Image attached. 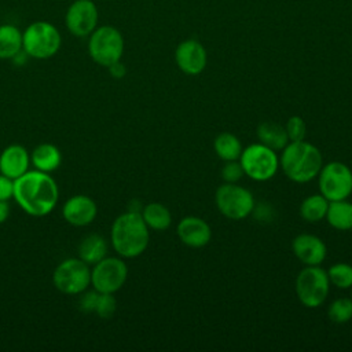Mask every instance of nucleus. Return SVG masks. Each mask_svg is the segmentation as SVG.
<instances>
[{
  "label": "nucleus",
  "instance_id": "obj_26",
  "mask_svg": "<svg viewBox=\"0 0 352 352\" xmlns=\"http://www.w3.org/2000/svg\"><path fill=\"white\" fill-rule=\"evenodd\" d=\"M327 276L330 285H334L338 289H351L352 287V265L346 263L333 264L327 270Z\"/></svg>",
  "mask_w": 352,
  "mask_h": 352
},
{
  "label": "nucleus",
  "instance_id": "obj_13",
  "mask_svg": "<svg viewBox=\"0 0 352 352\" xmlns=\"http://www.w3.org/2000/svg\"><path fill=\"white\" fill-rule=\"evenodd\" d=\"M175 60L177 67L188 76H197L204 72L206 66V50L194 38L182 41L175 51Z\"/></svg>",
  "mask_w": 352,
  "mask_h": 352
},
{
  "label": "nucleus",
  "instance_id": "obj_21",
  "mask_svg": "<svg viewBox=\"0 0 352 352\" xmlns=\"http://www.w3.org/2000/svg\"><path fill=\"white\" fill-rule=\"evenodd\" d=\"M257 138L261 144L275 151L283 150L285 146L289 143L285 126L272 121H264L257 126Z\"/></svg>",
  "mask_w": 352,
  "mask_h": 352
},
{
  "label": "nucleus",
  "instance_id": "obj_1",
  "mask_svg": "<svg viewBox=\"0 0 352 352\" xmlns=\"http://www.w3.org/2000/svg\"><path fill=\"white\" fill-rule=\"evenodd\" d=\"M12 198L28 214L41 217L51 213L56 206L59 190L50 173L33 169L14 180Z\"/></svg>",
  "mask_w": 352,
  "mask_h": 352
},
{
  "label": "nucleus",
  "instance_id": "obj_19",
  "mask_svg": "<svg viewBox=\"0 0 352 352\" xmlns=\"http://www.w3.org/2000/svg\"><path fill=\"white\" fill-rule=\"evenodd\" d=\"M78 258L87 263L89 267L99 263L102 258L107 256L109 243L104 236L99 234L85 235L78 243Z\"/></svg>",
  "mask_w": 352,
  "mask_h": 352
},
{
  "label": "nucleus",
  "instance_id": "obj_23",
  "mask_svg": "<svg viewBox=\"0 0 352 352\" xmlns=\"http://www.w3.org/2000/svg\"><path fill=\"white\" fill-rule=\"evenodd\" d=\"M140 214L147 227L155 231H165L172 223V214L169 209L160 202H151L143 206Z\"/></svg>",
  "mask_w": 352,
  "mask_h": 352
},
{
  "label": "nucleus",
  "instance_id": "obj_28",
  "mask_svg": "<svg viewBox=\"0 0 352 352\" xmlns=\"http://www.w3.org/2000/svg\"><path fill=\"white\" fill-rule=\"evenodd\" d=\"M116 309H117V301L113 294L96 292L92 314L98 315L102 319H110L114 315Z\"/></svg>",
  "mask_w": 352,
  "mask_h": 352
},
{
  "label": "nucleus",
  "instance_id": "obj_11",
  "mask_svg": "<svg viewBox=\"0 0 352 352\" xmlns=\"http://www.w3.org/2000/svg\"><path fill=\"white\" fill-rule=\"evenodd\" d=\"M128 278V267L122 257L106 256L91 268V286L96 292L114 294Z\"/></svg>",
  "mask_w": 352,
  "mask_h": 352
},
{
  "label": "nucleus",
  "instance_id": "obj_31",
  "mask_svg": "<svg viewBox=\"0 0 352 352\" xmlns=\"http://www.w3.org/2000/svg\"><path fill=\"white\" fill-rule=\"evenodd\" d=\"M14 197V180L0 173V201H10Z\"/></svg>",
  "mask_w": 352,
  "mask_h": 352
},
{
  "label": "nucleus",
  "instance_id": "obj_24",
  "mask_svg": "<svg viewBox=\"0 0 352 352\" xmlns=\"http://www.w3.org/2000/svg\"><path fill=\"white\" fill-rule=\"evenodd\" d=\"M213 148L219 158L224 162L239 160L243 150L241 140L230 132H221L220 135H217L213 142Z\"/></svg>",
  "mask_w": 352,
  "mask_h": 352
},
{
  "label": "nucleus",
  "instance_id": "obj_8",
  "mask_svg": "<svg viewBox=\"0 0 352 352\" xmlns=\"http://www.w3.org/2000/svg\"><path fill=\"white\" fill-rule=\"evenodd\" d=\"M52 283L63 294H81L91 285V267L78 257L66 258L56 265Z\"/></svg>",
  "mask_w": 352,
  "mask_h": 352
},
{
  "label": "nucleus",
  "instance_id": "obj_6",
  "mask_svg": "<svg viewBox=\"0 0 352 352\" xmlns=\"http://www.w3.org/2000/svg\"><path fill=\"white\" fill-rule=\"evenodd\" d=\"M330 280L320 265H305L296 278V294L307 308L320 307L329 296Z\"/></svg>",
  "mask_w": 352,
  "mask_h": 352
},
{
  "label": "nucleus",
  "instance_id": "obj_34",
  "mask_svg": "<svg viewBox=\"0 0 352 352\" xmlns=\"http://www.w3.org/2000/svg\"><path fill=\"white\" fill-rule=\"evenodd\" d=\"M351 289H352V287H351ZM351 297H352V296H351Z\"/></svg>",
  "mask_w": 352,
  "mask_h": 352
},
{
  "label": "nucleus",
  "instance_id": "obj_25",
  "mask_svg": "<svg viewBox=\"0 0 352 352\" xmlns=\"http://www.w3.org/2000/svg\"><path fill=\"white\" fill-rule=\"evenodd\" d=\"M329 201L319 192L307 197L300 205V216L308 223H318L326 217Z\"/></svg>",
  "mask_w": 352,
  "mask_h": 352
},
{
  "label": "nucleus",
  "instance_id": "obj_16",
  "mask_svg": "<svg viewBox=\"0 0 352 352\" xmlns=\"http://www.w3.org/2000/svg\"><path fill=\"white\" fill-rule=\"evenodd\" d=\"M294 256L305 265H320L327 254L326 243L314 234H300L292 242Z\"/></svg>",
  "mask_w": 352,
  "mask_h": 352
},
{
  "label": "nucleus",
  "instance_id": "obj_17",
  "mask_svg": "<svg viewBox=\"0 0 352 352\" xmlns=\"http://www.w3.org/2000/svg\"><path fill=\"white\" fill-rule=\"evenodd\" d=\"M30 154L21 144H10L0 154V173L15 180L29 170Z\"/></svg>",
  "mask_w": 352,
  "mask_h": 352
},
{
  "label": "nucleus",
  "instance_id": "obj_7",
  "mask_svg": "<svg viewBox=\"0 0 352 352\" xmlns=\"http://www.w3.org/2000/svg\"><path fill=\"white\" fill-rule=\"evenodd\" d=\"M239 162L246 176L256 182H267L275 176L279 168V157L275 150L253 143L242 150Z\"/></svg>",
  "mask_w": 352,
  "mask_h": 352
},
{
  "label": "nucleus",
  "instance_id": "obj_27",
  "mask_svg": "<svg viewBox=\"0 0 352 352\" xmlns=\"http://www.w3.org/2000/svg\"><path fill=\"white\" fill-rule=\"evenodd\" d=\"M329 319L333 323H346L352 319V298L341 297L334 300L327 309Z\"/></svg>",
  "mask_w": 352,
  "mask_h": 352
},
{
  "label": "nucleus",
  "instance_id": "obj_33",
  "mask_svg": "<svg viewBox=\"0 0 352 352\" xmlns=\"http://www.w3.org/2000/svg\"><path fill=\"white\" fill-rule=\"evenodd\" d=\"M10 213H11V209H10L8 201H0V224L7 221V219L10 217Z\"/></svg>",
  "mask_w": 352,
  "mask_h": 352
},
{
  "label": "nucleus",
  "instance_id": "obj_2",
  "mask_svg": "<svg viewBox=\"0 0 352 352\" xmlns=\"http://www.w3.org/2000/svg\"><path fill=\"white\" fill-rule=\"evenodd\" d=\"M140 212L128 210L111 224L110 242L116 253L122 258L140 256L148 246L150 232Z\"/></svg>",
  "mask_w": 352,
  "mask_h": 352
},
{
  "label": "nucleus",
  "instance_id": "obj_5",
  "mask_svg": "<svg viewBox=\"0 0 352 352\" xmlns=\"http://www.w3.org/2000/svg\"><path fill=\"white\" fill-rule=\"evenodd\" d=\"M88 54L95 63L103 67L121 60L124 54V37L121 32L111 25L98 26L88 36Z\"/></svg>",
  "mask_w": 352,
  "mask_h": 352
},
{
  "label": "nucleus",
  "instance_id": "obj_4",
  "mask_svg": "<svg viewBox=\"0 0 352 352\" xmlns=\"http://www.w3.org/2000/svg\"><path fill=\"white\" fill-rule=\"evenodd\" d=\"M62 45L60 32L48 21H34L22 32V50L29 58L50 59Z\"/></svg>",
  "mask_w": 352,
  "mask_h": 352
},
{
  "label": "nucleus",
  "instance_id": "obj_29",
  "mask_svg": "<svg viewBox=\"0 0 352 352\" xmlns=\"http://www.w3.org/2000/svg\"><path fill=\"white\" fill-rule=\"evenodd\" d=\"M285 129H286L289 142H298V140H304L305 138V132H307L305 121L298 116L290 117L285 125Z\"/></svg>",
  "mask_w": 352,
  "mask_h": 352
},
{
  "label": "nucleus",
  "instance_id": "obj_22",
  "mask_svg": "<svg viewBox=\"0 0 352 352\" xmlns=\"http://www.w3.org/2000/svg\"><path fill=\"white\" fill-rule=\"evenodd\" d=\"M324 219L333 228L338 231L352 230V202L346 199L329 202V209Z\"/></svg>",
  "mask_w": 352,
  "mask_h": 352
},
{
  "label": "nucleus",
  "instance_id": "obj_9",
  "mask_svg": "<svg viewBox=\"0 0 352 352\" xmlns=\"http://www.w3.org/2000/svg\"><path fill=\"white\" fill-rule=\"evenodd\" d=\"M318 186L329 202L346 199L352 194V170L344 162H327L318 173Z\"/></svg>",
  "mask_w": 352,
  "mask_h": 352
},
{
  "label": "nucleus",
  "instance_id": "obj_10",
  "mask_svg": "<svg viewBox=\"0 0 352 352\" xmlns=\"http://www.w3.org/2000/svg\"><path fill=\"white\" fill-rule=\"evenodd\" d=\"M219 212L230 220H242L254 209V199L249 190L236 183L221 184L214 194Z\"/></svg>",
  "mask_w": 352,
  "mask_h": 352
},
{
  "label": "nucleus",
  "instance_id": "obj_15",
  "mask_svg": "<svg viewBox=\"0 0 352 352\" xmlns=\"http://www.w3.org/2000/svg\"><path fill=\"white\" fill-rule=\"evenodd\" d=\"M179 239L188 248L199 249L206 246L212 239L210 226L201 217L186 216L176 227Z\"/></svg>",
  "mask_w": 352,
  "mask_h": 352
},
{
  "label": "nucleus",
  "instance_id": "obj_30",
  "mask_svg": "<svg viewBox=\"0 0 352 352\" xmlns=\"http://www.w3.org/2000/svg\"><path fill=\"white\" fill-rule=\"evenodd\" d=\"M245 175L243 168L239 162V160L235 161H226L224 166L221 168V177L226 183H236L242 179Z\"/></svg>",
  "mask_w": 352,
  "mask_h": 352
},
{
  "label": "nucleus",
  "instance_id": "obj_3",
  "mask_svg": "<svg viewBox=\"0 0 352 352\" xmlns=\"http://www.w3.org/2000/svg\"><path fill=\"white\" fill-rule=\"evenodd\" d=\"M279 166L292 182L308 183L318 177L323 157L316 146L305 140L289 142L282 150Z\"/></svg>",
  "mask_w": 352,
  "mask_h": 352
},
{
  "label": "nucleus",
  "instance_id": "obj_20",
  "mask_svg": "<svg viewBox=\"0 0 352 352\" xmlns=\"http://www.w3.org/2000/svg\"><path fill=\"white\" fill-rule=\"evenodd\" d=\"M22 51V32L12 23L0 25V59H12Z\"/></svg>",
  "mask_w": 352,
  "mask_h": 352
},
{
  "label": "nucleus",
  "instance_id": "obj_12",
  "mask_svg": "<svg viewBox=\"0 0 352 352\" xmlns=\"http://www.w3.org/2000/svg\"><path fill=\"white\" fill-rule=\"evenodd\" d=\"M99 10L94 0H74L65 12V25L74 37H88L99 25Z\"/></svg>",
  "mask_w": 352,
  "mask_h": 352
},
{
  "label": "nucleus",
  "instance_id": "obj_32",
  "mask_svg": "<svg viewBox=\"0 0 352 352\" xmlns=\"http://www.w3.org/2000/svg\"><path fill=\"white\" fill-rule=\"evenodd\" d=\"M107 69H109V73L111 74V77H114V78H122L126 74V67L121 60L114 62Z\"/></svg>",
  "mask_w": 352,
  "mask_h": 352
},
{
  "label": "nucleus",
  "instance_id": "obj_14",
  "mask_svg": "<svg viewBox=\"0 0 352 352\" xmlns=\"http://www.w3.org/2000/svg\"><path fill=\"white\" fill-rule=\"evenodd\" d=\"M98 214V206L96 202L84 194H77L70 197L63 208H62V216L63 219L76 227H84L91 224Z\"/></svg>",
  "mask_w": 352,
  "mask_h": 352
},
{
  "label": "nucleus",
  "instance_id": "obj_18",
  "mask_svg": "<svg viewBox=\"0 0 352 352\" xmlns=\"http://www.w3.org/2000/svg\"><path fill=\"white\" fill-rule=\"evenodd\" d=\"M60 162V150L52 143H40L30 153V164L41 172L51 173L59 168Z\"/></svg>",
  "mask_w": 352,
  "mask_h": 352
}]
</instances>
